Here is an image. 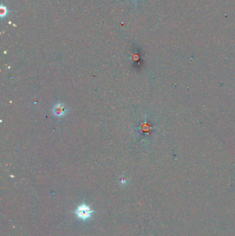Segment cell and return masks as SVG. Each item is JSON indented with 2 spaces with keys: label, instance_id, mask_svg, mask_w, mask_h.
<instances>
[{
  "label": "cell",
  "instance_id": "1",
  "mask_svg": "<svg viewBox=\"0 0 235 236\" xmlns=\"http://www.w3.org/2000/svg\"><path fill=\"white\" fill-rule=\"evenodd\" d=\"M93 212V211L90 209V206L83 204V205L78 206L77 209L75 211V214L79 218L83 220H86L91 217V214Z\"/></svg>",
  "mask_w": 235,
  "mask_h": 236
},
{
  "label": "cell",
  "instance_id": "2",
  "mask_svg": "<svg viewBox=\"0 0 235 236\" xmlns=\"http://www.w3.org/2000/svg\"><path fill=\"white\" fill-rule=\"evenodd\" d=\"M54 113L57 116L64 115L66 113V108L62 104H58L54 108Z\"/></svg>",
  "mask_w": 235,
  "mask_h": 236
},
{
  "label": "cell",
  "instance_id": "3",
  "mask_svg": "<svg viewBox=\"0 0 235 236\" xmlns=\"http://www.w3.org/2000/svg\"><path fill=\"white\" fill-rule=\"evenodd\" d=\"M8 10L6 7H4L3 6H1V9H0V13H1V17H3L4 16H6L7 15Z\"/></svg>",
  "mask_w": 235,
  "mask_h": 236
}]
</instances>
